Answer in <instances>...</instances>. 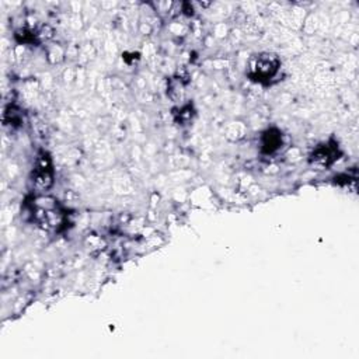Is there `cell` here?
Instances as JSON below:
<instances>
[{
	"instance_id": "3",
	"label": "cell",
	"mask_w": 359,
	"mask_h": 359,
	"mask_svg": "<svg viewBox=\"0 0 359 359\" xmlns=\"http://www.w3.org/2000/svg\"><path fill=\"white\" fill-rule=\"evenodd\" d=\"M32 184L35 189H38L39 192L48 191L53 184L52 161H50V157L43 151L39 153L35 160V165L32 171Z\"/></svg>"
},
{
	"instance_id": "1",
	"label": "cell",
	"mask_w": 359,
	"mask_h": 359,
	"mask_svg": "<svg viewBox=\"0 0 359 359\" xmlns=\"http://www.w3.org/2000/svg\"><path fill=\"white\" fill-rule=\"evenodd\" d=\"M31 215L35 223L48 231H57L65 224V212L52 196L41 195L31 202Z\"/></svg>"
},
{
	"instance_id": "4",
	"label": "cell",
	"mask_w": 359,
	"mask_h": 359,
	"mask_svg": "<svg viewBox=\"0 0 359 359\" xmlns=\"http://www.w3.org/2000/svg\"><path fill=\"white\" fill-rule=\"evenodd\" d=\"M337 156H338V147H337V144H335V143H325V144L318 146V147L313 151V154H311V157H310V163H311L314 167L323 170V168L330 167V165L335 161Z\"/></svg>"
},
{
	"instance_id": "2",
	"label": "cell",
	"mask_w": 359,
	"mask_h": 359,
	"mask_svg": "<svg viewBox=\"0 0 359 359\" xmlns=\"http://www.w3.org/2000/svg\"><path fill=\"white\" fill-rule=\"evenodd\" d=\"M279 70V59L273 53H258L251 57L248 65V76L259 83H266Z\"/></svg>"
},
{
	"instance_id": "5",
	"label": "cell",
	"mask_w": 359,
	"mask_h": 359,
	"mask_svg": "<svg viewBox=\"0 0 359 359\" xmlns=\"http://www.w3.org/2000/svg\"><path fill=\"white\" fill-rule=\"evenodd\" d=\"M282 144V135L276 129H269L262 136V151L264 153H273Z\"/></svg>"
}]
</instances>
